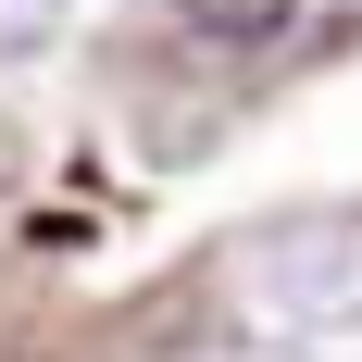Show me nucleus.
<instances>
[{
    "mask_svg": "<svg viewBox=\"0 0 362 362\" xmlns=\"http://www.w3.org/2000/svg\"><path fill=\"white\" fill-rule=\"evenodd\" d=\"M63 37V0H0V63H37Z\"/></svg>",
    "mask_w": 362,
    "mask_h": 362,
    "instance_id": "f257e3e1",
    "label": "nucleus"
}]
</instances>
